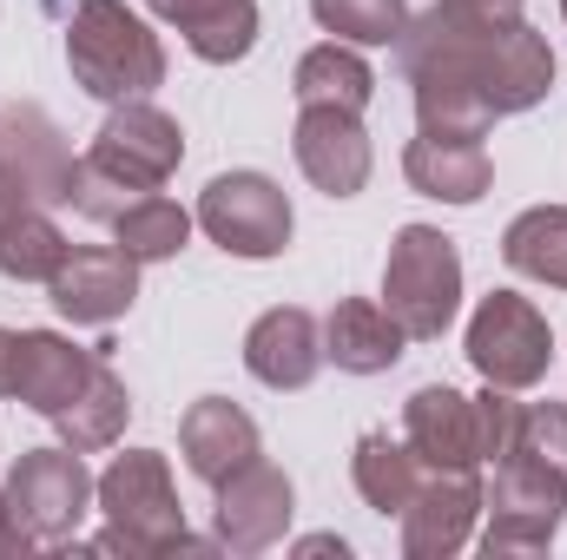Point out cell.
<instances>
[{"mask_svg": "<svg viewBox=\"0 0 567 560\" xmlns=\"http://www.w3.org/2000/svg\"><path fill=\"white\" fill-rule=\"evenodd\" d=\"M396 53H403L410 80H462V86H475L495 106V120L542 106L548 86H555V53L528 20H468V13L429 7V13H410Z\"/></svg>", "mask_w": 567, "mask_h": 560, "instance_id": "cell-1", "label": "cell"}, {"mask_svg": "<svg viewBox=\"0 0 567 560\" xmlns=\"http://www.w3.org/2000/svg\"><path fill=\"white\" fill-rule=\"evenodd\" d=\"M100 515H106V535L93 541L100 554H205V541L185 535V508L172 495V468L158 448H126L106 475H100Z\"/></svg>", "mask_w": 567, "mask_h": 560, "instance_id": "cell-2", "label": "cell"}, {"mask_svg": "<svg viewBox=\"0 0 567 560\" xmlns=\"http://www.w3.org/2000/svg\"><path fill=\"white\" fill-rule=\"evenodd\" d=\"M66 66L93 100L120 106V100H145L165 80V46L126 0H80L66 27Z\"/></svg>", "mask_w": 567, "mask_h": 560, "instance_id": "cell-3", "label": "cell"}, {"mask_svg": "<svg viewBox=\"0 0 567 560\" xmlns=\"http://www.w3.org/2000/svg\"><path fill=\"white\" fill-rule=\"evenodd\" d=\"M383 310L403 323L410 343H429L462 310V251L435 225H403L383 265Z\"/></svg>", "mask_w": 567, "mask_h": 560, "instance_id": "cell-4", "label": "cell"}, {"mask_svg": "<svg viewBox=\"0 0 567 560\" xmlns=\"http://www.w3.org/2000/svg\"><path fill=\"white\" fill-rule=\"evenodd\" d=\"M93 495H100V481L86 475L80 448H66V442L60 448H27L7 475V501H13V515L27 521V535L40 548H66L80 535V521L100 508Z\"/></svg>", "mask_w": 567, "mask_h": 560, "instance_id": "cell-5", "label": "cell"}, {"mask_svg": "<svg viewBox=\"0 0 567 560\" xmlns=\"http://www.w3.org/2000/svg\"><path fill=\"white\" fill-rule=\"evenodd\" d=\"M198 231L231 251V258H278L290 245V198L278 191V178L265 172H218L205 191H198Z\"/></svg>", "mask_w": 567, "mask_h": 560, "instance_id": "cell-6", "label": "cell"}, {"mask_svg": "<svg viewBox=\"0 0 567 560\" xmlns=\"http://www.w3.org/2000/svg\"><path fill=\"white\" fill-rule=\"evenodd\" d=\"M548 356H555V336H548V317L528 297L495 290V297L475 303V317H468V363L482 370V383L535 390L548 376Z\"/></svg>", "mask_w": 567, "mask_h": 560, "instance_id": "cell-7", "label": "cell"}, {"mask_svg": "<svg viewBox=\"0 0 567 560\" xmlns=\"http://www.w3.org/2000/svg\"><path fill=\"white\" fill-rule=\"evenodd\" d=\"M482 508H488V528H482V554L488 560L542 554V548H555V535H561L567 495L548 475H535V468H522L515 455H502V462H495V488H488Z\"/></svg>", "mask_w": 567, "mask_h": 560, "instance_id": "cell-8", "label": "cell"}, {"mask_svg": "<svg viewBox=\"0 0 567 560\" xmlns=\"http://www.w3.org/2000/svg\"><path fill=\"white\" fill-rule=\"evenodd\" d=\"M86 158L106 165L113 178H126L133 191H158V185L178 172V158H185V133H178V120L158 113L152 100H120V106L106 113V126L93 133V152H86Z\"/></svg>", "mask_w": 567, "mask_h": 560, "instance_id": "cell-9", "label": "cell"}, {"mask_svg": "<svg viewBox=\"0 0 567 560\" xmlns=\"http://www.w3.org/2000/svg\"><path fill=\"white\" fill-rule=\"evenodd\" d=\"M297 172L323 191V198H357L370 185V133H363V113H343V106H297Z\"/></svg>", "mask_w": 567, "mask_h": 560, "instance_id": "cell-10", "label": "cell"}, {"mask_svg": "<svg viewBox=\"0 0 567 560\" xmlns=\"http://www.w3.org/2000/svg\"><path fill=\"white\" fill-rule=\"evenodd\" d=\"M290 475H284L278 462H245L238 475H225L218 481V541L231 548V554H265V548H278L284 528H290Z\"/></svg>", "mask_w": 567, "mask_h": 560, "instance_id": "cell-11", "label": "cell"}, {"mask_svg": "<svg viewBox=\"0 0 567 560\" xmlns=\"http://www.w3.org/2000/svg\"><path fill=\"white\" fill-rule=\"evenodd\" d=\"M482 481L475 468H429L416 501L403 508V554L410 560H449L455 548H468L475 515H482Z\"/></svg>", "mask_w": 567, "mask_h": 560, "instance_id": "cell-12", "label": "cell"}, {"mask_svg": "<svg viewBox=\"0 0 567 560\" xmlns=\"http://www.w3.org/2000/svg\"><path fill=\"white\" fill-rule=\"evenodd\" d=\"M53 310L66 323H113L133 310L140 297V258H126L120 245H86V251H66V265L53 271Z\"/></svg>", "mask_w": 567, "mask_h": 560, "instance_id": "cell-13", "label": "cell"}, {"mask_svg": "<svg viewBox=\"0 0 567 560\" xmlns=\"http://www.w3.org/2000/svg\"><path fill=\"white\" fill-rule=\"evenodd\" d=\"M0 165L27 185L33 205H66L80 158L66 152L60 126L40 106H0Z\"/></svg>", "mask_w": 567, "mask_h": 560, "instance_id": "cell-14", "label": "cell"}, {"mask_svg": "<svg viewBox=\"0 0 567 560\" xmlns=\"http://www.w3.org/2000/svg\"><path fill=\"white\" fill-rule=\"evenodd\" d=\"M245 370L265 390H310V376L323 370V330L310 310L278 303L245 330Z\"/></svg>", "mask_w": 567, "mask_h": 560, "instance_id": "cell-15", "label": "cell"}, {"mask_svg": "<svg viewBox=\"0 0 567 560\" xmlns=\"http://www.w3.org/2000/svg\"><path fill=\"white\" fill-rule=\"evenodd\" d=\"M100 370V350H80V343H66V336H53V330H20V350H13V396L33 409V416H60L80 390H86V376Z\"/></svg>", "mask_w": 567, "mask_h": 560, "instance_id": "cell-16", "label": "cell"}, {"mask_svg": "<svg viewBox=\"0 0 567 560\" xmlns=\"http://www.w3.org/2000/svg\"><path fill=\"white\" fill-rule=\"evenodd\" d=\"M403 442L423 455V468H482V442H475V396L423 383L403 403Z\"/></svg>", "mask_w": 567, "mask_h": 560, "instance_id": "cell-17", "label": "cell"}, {"mask_svg": "<svg viewBox=\"0 0 567 560\" xmlns=\"http://www.w3.org/2000/svg\"><path fill=\"white\" fill-rule=\"evenodd\" d=\"M178 448H185V468L198 475V481H225V475H238L245 462H258L265 455V442H258V422L245 416L238 403H225V396H198L185 422H178Z\"/></svg>", "mask_w": 567, "mask_h": 560, "instance_id": "cell-18", "label": "cell"}, {"mask_svg": "<svg viewBox=\"0 0 567 560\" xmlns=\"http://www.w3.org/2000/svg\"><path fill=\"white\" fill-rule=\"evenodd\" d=\"M205 66H231L258 46V0H145Z\"/></svg>", "mask_w": 567, "mask_h": 560, "instance_id": "cell-19", "label": "cell"}, {"mask_svg": "<svg viewBox=\"0 0 567 560\" xmlns=\"http://www.w3.org/2000/svg\"><path fill=\"white\" fill-rule=\"evenodd\" d=\"M403 178H410L423 198H442V205H482L488 185H495V165H488L482 139L416 133L410 152H403Z\"/></svg>", "mask_w": 567, "mask_h": 560, "instance_id": "cell-20", "label": "cell"}, {"mask_svg": "<svg viewBox=\"0 0 567 560\" xmlns=\"http://www.w3.org/2000/svg\"><path fill=\"white\" fill-rule=\"evenodd\" d=\"M403 323L383 310V303H370V297H343L337 310H330V323H323V363H337V370H350V376H383V370H396V356H403Z\"/></svg>", "mask_w": 567, "mask_h": 560, "instance_id": "cell-21", "label": "cell"}, {"mask_svg": "<svg viewBox=\"0 0 567 560\" xmlns=\"http://www.w3.org/2000/svg\"><path fill=\"white\" fill-rule=\"evenodd\" d=\"M350 475H357V495H363L377 515H403V508L416 501V488H423L429 468L403 435L370 428V435L357 442V455H350Z\"/></svg>", "mask_w": 567, "mask_h": 560, "instance_id": "cell-22", "label": "cell"}, {"mask_svg": "<svg viewBox=\"0 0 567 560\" xmlns=\"http://www.w3.org/2000/svg\"><path fill=\"white\" fill-rule=\"evenodd\" d=\"M297 106H343V113H363L370 93H377V73L370 60L350 46V40H323L297 60Z\"/></svg>", "mask_w": 567, "mask_h": 560, "instance_id": "cell-23", "label": "cell"}, {"mask_svg": "<svg viewBox=\"0 0 567 560\" xmlns=\"http://www.w3.org/2000/svg\"><path fill=\"white\" fill-rule=\"evenodd\" d=\"M126 416H133V396H126V383L106 370V350H100V370H93V376H86V390L53 416V428H60V442H66V448L93 455V448H113V442L126 435Z\"/></svg>", "mask_w": 567, "mask_h": 560, "instance_id": "cell-24", "label": "cell"}, {"mask_svg": "<svg viewBox=\"0 0 567 560\" xmlns=\"http://www.w3.org/2000/svg\"><path fill=\"white\" fill-rule=\"evenodd\" d=\"M502 258L508 271L548 283V290H567V205H535L522 211L508 231H502Z\"/></svg>", "mask_w": 567, "mask_h": 560, "instance_id": "cell-25", "label": "cell"}, {"mask_svg": "<svg viewBox=\"0 0 567 560\" xmlns=\"http://www.w3.org/2000/svg\"><path fill=\"white\" fill-rule=\"evenodd\" d=\"M66 231L40 211V205H27V211H13L7 225H0V278L13 283H53V271L66 265Z\"/></svg>", "mask_w": 567, "mask_h": 560, "instance_id": "cell-26", "label": "cell"}, {"mask_svg": "<svg viewBox=\"0 0 567 560\" xmlns=\"http://www.w3.org/2000/svg\"><path fill=\"white\" fill-rule=\"evenodd\" d=\"M113 238H120L126 258H140V265H165V258L185 251V238H192V211L172 205V198H158V191H145V198H133V205L113 218Z\"/></svg>", "mask_w": 567, "mask_h": 560, "instance_id": "cell-27", "label": "cell"}, {"mask_svg": "<svg viewBox=\"0 0 567 560\" xmlns=\"http://www.w3.org/2000/svg\"><path fill=\"white\" fill-rule=\"evenodd\" d=\"M310 13L350 46H396L410 27V0H310Z\"/></svg>", "mask_w": 567, "mask_h": 560, "instance_id": "cell-28", "label": "cell"}, {"mask_svg": "<svg viewBox=\"0 0 567 560\" xmlns=\"http://www.w3.org/2000/svg\"><path fill=\"white\" fill-rule=\"evenodd\" d=\"M522 468L548 475L567 495V409L561 403H522V428H515V448H508Z\"/></svg>", "mask_w": 567, "mask_h": 560, "instance_id": "cell-29", "label": "cell"}, {"mask_svg": "<svg viewBox=\"0 0 567 560\" xmlns=\"http://www.w3.org/2000/svg\"><path fill=\"white\" fill-rule=\"evenodd\" d=\"M133 198H145V191H133L126 178H113L106 165H93V158H80L73 165V191H66V205L80 211V218H93V225H113Z\"/></svg>", "mask_w": 567, "mask_h": 560, "instance_id": "cell-30", "label": "cell"}, {"mask_svg": "<svg viewBox=\"0 0 567 560\" xmlns=\"http://www.w3.org/2000/svg\"><path fill=\"white\" fill-rule=\"evenodd\" d=\"M515 428H522V403H515V390H482L475 396V442H482V462H502L508 448H515Z\"/></svg>", "mask_w": 567, "mask_h": 560, "instance_id": "cell-31", "label": "cell"}, {"mask_svg": "<svg viewBox=\"0 0 567 560\" xmlns=\"http://www.w3.org/2000/svg\"><path fill=\"white\" fill-rule=\"evenodd\" d=\"M40 541L27 535V521L13 515V501H7V488H0V560H20V554H33Z\"/></svg>", "mask_w": 567, "mask_h": 560, "instance_id": "cell-32", "label": "cell"}, {"mask_svg": "<svg viewBox=\"0 0 567 560\" xmlns=\"http://www.w3.org/2000/svg\"><path fill=\"white\" fill-rule=\"evenodd\" d=\"M449 13H468V20H522V0H435Z\"/></svg>", "mask_w": 567, "mask_h": 560, "instance_id": "cell-33", "label": "cell"}, {"mask_svg": "<svg viewBox=\"0 0 567 560\" xmlns=\"http://www.w3.org/2000/svg\"><path fill=\"white\" fill-rule=\"evenodd\" d=\"M27 205H33V198H27V185H20V178L0 165V225H7L13 211H27Z\"/></svg>", "mask_w": 567, "mask_h": 560, "instance_id": "cell-34", "label": "cell"}, {"mask_svg": "<svg viewBox=\"0 0 567 560\" xmlns=\"http://www.w3.org/2000/svg\"><path fill=\"white\" fill-rule=\"evenodd\" d=\"M13 350H20V336L0 330V396H13Z\"/></svg>", "mask_w": 567, "mask_h": 560, "instance_id": "cell-35", "label": "cell"}, {"mask_svg": "<svg viewBox=\"0 0 567 560\" xmlns=\"http://www.w3.org/2000/svg\"><path fill=\"white\" fill-rule=\"evenodd\" d=\"M297 554H350V548H343V541H337V535H310V541H297Z\"/></svg>", "mask_w": 567, "mask_h": 560, "instance_id": "cell-36", "label": "cell"}, {"mask_svg": "<svg viewBox=\"0 0 567 560\" xmlns=\"http://www.w3.org/2000/svg\"><path fill=\"white\" fill-rule=\"evenodd\" d=\"M561 13H567V0H561Z\"/></svg>", "mask_w": 567, "mask_h": 560, "instance_id": "cell-37", "label": "cell"}]
</instances>
